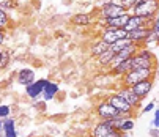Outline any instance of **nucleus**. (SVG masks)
Segmentation results:
<instances>
[{
    "mask_svg": "<svg viewBox=\"0 0 159 137\" xmlns=\"http://www.w3.org/2000/svg\"><path fill=\"white\" fill-rule=\"evenodd\" d=\"M157 11H159V2L157 0H137L135 5L128 10L126 13L131 16H140L145 19H154L157 17Z\"/></svg>",
    "mask_w": 159,
    "mask_h": 137,
    "instance_id": "nucleus-3",
    "label": "nucleus"
},
{
    "mask_svg": "<svg viewBox=\"0 0 159 137\" xmlns=\"http://www.w3.org/2000/svg\"><path fill=\"white\" fill-rule=\"evenodd\" d=\"M129 44H131V41H129L128 38H123V39H118V41H115L113 44H110L109 49H110L113 54H118L121 49H125L126 46H129Z\"/></svg>",
    "mask_w": 159,
    "mask_h": 137,
    "instance_id": "nucleus-24",
    "label": "nucleus"
},
{
    "mask_svg": "<svg viewBox=\"0 0 159 137\" xmlns=\"http://www.w3.org/2000/svg\"><path fill=\"white\" fill-rule=\"evenodd\" d=\"M107 137H126V134H123V132H120V131H115V129H113Z\"/></svg>",
    "mask_w": 159,
    "mask_h": 137,
    "instance_id": "nucleus-32",
    "label": "nucleus"
},
{
    "mask_svg": "<svg viewBox=\"0 0 159 137\" xmlns=\"http://www.w3.org/2000/svg\"><path fill=\"white\" fill-rule=\"evenodd\" d=\"M11 117V107L8 104H0V120Z\"/></svg>",
    "mask_w": 159,
    "mask_h": 137,
    "instance_id": "nucleus-26",
    "label": "nucleus"
},
{
    "mask_svg": "<svg viewBox=\"0 0 159 137\" xmlns=\"http://www.w3.org/2000/svg\"><path fill=\"white\" fill-rule=\"evenodd\" d=\"M11 27V19H10V14L0 8V30H3L7 32L8 29Z\"/></svg>",
    "mask_w": 159,
    "mask_h": 137,
    "instance_id": "nucleus-23",
    "label": "nucleus"
},
{
    "mask_svg": "<svg viewBox=\"0 0 159 137\" xmlns=\"http://www.w3.org/2000/svg\"><path fill=\"white\" fill-rule=\"evenodd\" d=\"M113 55H115V54H113L110 49H107V51H104L99 57H96V63L107 71L109 66H110V62H112V58H113Z\"/></svg>",
    "mask_w": 159,
    "mask_h": 137,
    "instance_id": "nucleus-20",
    "label": "nucleus"
},
{
    "mask_svg": "<svg viewBox=\"0 0 159 137\" xmlns=\"http://www.w3.org/2000/svg\"><path fill=\"white\" fill-rule=\"evenodd\" d=\"M107 71H109V74H110L112 77L120 79V77L125 76L128 71H131V58H128V60H125V62H121V63H118V65H115V66H110Z\"/></svg>",
    "mask_w": 159,
    "mask_h": 137,
    "instance_id": "nucleus-15",
    "label": "nucleus"
},
{
    "mask_svg": "<svg viewBox=\"0 0 159 137\" xmlns=\"http://www.w3.org/2000/svg\"><path fill=\"white\" fill-rule=\"evenodd\" d=\"M3 2H5V0H0V5H2V3H3Z\"/></svg>",
    "mask_w": 159,
    "mask_h": 137,
    "instance_id": "nucleus-36",
    "label": "nucleus"
},
{
    "mask_svg": "<svg viewBox=\"0 0 159 137\" xmlns=\"http://www.w3.org/2000/svg\"><path fill=\"white\" fill-rule=\"evenodd\" d=\"M148 30L150 29H145V27L131 30V32H128V39L131 43H134V44H137L139 48H140V46H143V43H145V39L148 36Z\"/></svg>",
    "mask_w": 159,
    "mask_h": 137,
    "instance_id": "nucleus-14",
    "label": "nucleus"
},
{
    "mask_svg": "<svg viewBox=\"0 0 159 137\" xmlns=\"http://www.w3.org/2000/svg\"><path fill=\"white\" fill-rule=\"evenodd\" d=\"M151 126H153V128H157V129H159V112H157V110L154 112V115H153V121H151Z\"/></svg>",
    "mask_w": 159,
    "mask_h": 137,
    "instance_id": "nucleus-29",
    "label": "nucleus"
},
{
    "mask_svg": "<svg viewBox=\"0 0 159 137\" xmlns=\"http://www.w3.org/2000/svg\"><path fill=\"white\" fill-rule=\"evenodd\" d=\"M95 112H96L99 121H106V120H112V118H117V117H118V112L106 101V98L101 99V101L96 104Z\"/></svg>",
    "mask_w": 159,
    "mask_h": 137,
    "instance_id": "nucleus-6",
    "label": "nucleus"
},
{
    "mask_svg": "<svg viewBox=\"0 0 159 137\" xmlns=\"http://www.w3.org/2000/svg\"><path fill=\"white\" fill-rule=\"evenodd\" d=\"M109 49V46L104 43V41H101V39H98L96 43H93L92 46H90V54H92V57H99L104 51H107Z\"/></svg>",
    "mask_w": 159,
    "mask_h": 137,
    "instance_id": "nucleus-21",
    "label": "nucleus"
},
{
    "mask_svg": "<svg viewBox=\"0 0 159 137\" xmlns=\"http://www.w3.org/2000/svg\"><path fill=\"white\" fill-rule=\"evenodd\" d=\"M106 101L118 112V117H121V118L134 117V109H132L121 96H118L117 93H110V95L106 98Z\"/></svg>",
    "mask_w": 159,
    "mask_h": 137,
    "instance_id": "nucleus-4",
    "label": "nucleus"
},
{
    "mask_svg": "<svg viewBox=\"0 0 159 137\" xmlns=\"http://www.w3.org/2000/svg\"><path fill=\"white\" fill-rule=\"evenodd\" d=\"M153 85H154V79H147V80H142V82H137V84H134L131 88L135 95H137L140 98V101H143L148 93L153 90Z\"/></svg>",
    "mask_w": 159,
    "mask_h": 137,
    "instance_id": "nucleus-11",
    "label": "nucleus"
},
{
    "mask_svg": "<svg viewBox=\"0 0 159 137\" xmlns=\"http://www.w3.org/2000/svg\"><path fill=\"white\" fill-rule=\"evenodd\" d=\"M16 79L22 87H27V85H30L36 80V74H35V71L32 70V68H20V70L17 71Z\"/></svg>",
    "mask_w": 159,
    "mask_h": 137,
    "instance_id": "nucleus-13",
    "label": "nucleus"
},
{
    "mask_svg": "<svg viewBox=\"0 0 159 137\" xmlns=\"http://www.w3.org/2000/svg\"><path fill=\"white\" fill-rule=\"evenodd\" d=\"M150 135L151 137H159V129L157 128H151L150 129Z\"/></svg>",
    "mask_w": 159,
    "mask_h": 137,
    "instance_id": "nucleus-34",
    "label": "nucleus"
},
{
    "mask_svg": "<svg viewBox=\"0 0 159 137\" xmlns=\"http://www.w3.org/2000/svg\"><path fill=\"white\" fill-rule=\"evenodd\" d=\"M96 17V10L95 13H76L73 17H71V24L74 27H90L93 24V19Z\"/></svg>",
    "mask_w": 159,
    "mask_h": 137,
    "instance_id": "nucleus-10",
    "label": "nucleus"
},
{
    "mask_svg": "<svg viewBox=\"0 0 159 137\" xmlns=\"http://www.w3.org/2000/svg\"><path fill=\"white\" fill-rule=\"evenodd\" d=\"M134 125H135V118L134 117H129V118H123L121 121V126H120V132L123 134H128L134 129Z\"/></svg>",
    "mask_w": 159,
    "mask_h": 137,
    "instance_id": "nucleus-25",
    "label": "nucleus"
},
{
    "mask_svg": "<svg viewBox=\"0 0 159 137\" xmlns=\"http://www.w3.org/2000/svg\"><path fill=\"white\" fill-rule=\"evenodd\" d=\"M0 55H2V48H0Z\"/></svg>",
    "mask_w": 159,
    "mask_h": 137,
    "instance_id": "nucleus-37",
    "label": "nucleus"
},
{
    "mask_svg": "<svg viewBox=\"0 0 159 137\" xmlns=\"http://www.w3.org/2000/svg\"><path fill=\"white\" fill-rule=\"evenodd\" d=\"M123 38H128V32L125 29H110V27H104L101 29L99 32V39L104 41L107 46L113 44L118 39H123Z\"/></svg>",
    "mask_w": 159,
    "mask_h": 137,
    "instance_id": "nucleus-5",
    "label": "nucleus"
},
{
    "mask_svg": "<svg viewBox=\"0 0 159 137\" xmlns=\"http://www.w3.org/2000/svg\"><path fill=\"white\" fill-rule=\"evenodd\" d=\"M156 19V17H154ZM154 19H145V17H140V16H134L131 14L128 17V22H126V25L123 27L126 32H131V30H135V29H151V24H153V21Z\"/></svg>",
    "mask_w": 159,
    "mask_h": 137,
    "instance_id": "nucleus-9",
    "label": "nucleus"
},
{
    "mask_svg": "<svg viewBox=\"0 0 159 137\" xmlns=\"http://www.w3.org/2000/svg\"><path fill=\"white\" fill-rule=\"evenodd\" d=\"M154 107H156L154 101H153V103H148V104H147V106L142 109V112H143V113H147V112H151V110H154Z\"/></svg>",
    "mask_w": 159,
    "mask_h": 137,
    "instance_id": "nucleus-30",
    "label": "nucleus"
},
{
    "mask_svg": "<svg viewBox=\"0 0 159 137\" xmlns=\"http://www.w3.org/2000/svg\"><path fill=\"white\" fill-rule=\"evenodd\" d=\"M112 131L113 129L110 128V125L107 121H98L92 128V131H90V135H92V137H107Z\"/></svg>",
    "mask_w": 159,
    "mask_h": 137,
    "instance_id": "nucleus-17",
    "label": "nucleus"
},
{
    "mask_svg": "<svg viewBox=\"0 0 159 137\" xmlns=\"http://www.w3.org/2000/svg\"><path fill=\"white\" fill-rule=\"evenodd\" d=\"M157 68H140V70H131L125 76L120 77L121 87H132L134 84L147 80V79H156Z\"/></svg>",
    "mask_w": 159,
    "mask_h": 137,
    "instance_id": "nucleus-1",
    "label": "nucleus"
},
{
    "mask_svg": "<svg viewBox=\"0 0 159 137\" xmlns=\"http://www.w3.org/2000/svg\"><path fill=\"white\" fill-rule=\"evenodd\" d=\"M7 41V32L3 30H0V48H3V44Z\"/></svg>",
    "mask_w": 159,
    "mask_h": 137,
    "instance_id": "nucleus-31",
    "label": "nucleus"
},
{
    "mask_svg": "<svg viewBox=\"0 0 159 137\" xmlns=\"http://www.w3.org/2000/svg\"><path fill=\"white\" fill-rule=\"evenodd\" d=\"M46 82H48V79H36L33 84L25 87V95L30 99H38L43 93V88H44V85H46Z\"/></svg>",
    "mask_w": 159,
    "mask_h": 137,
    "instance_id": "nucleus-12",
    "label": "nucleus"
},
{
    "mask_svg": "<svg viewBox=\"0 0 159 137\" xmlns=\"http://www.w3.org/2000/svg\"><path fill=\"white\" fill-rule=\"evenodd\" d=\"M123 14H126V10L120 5H115V3H109V5H104L101 8H96V17L113 19V17H118Z\"/></svg>",
    "mask_w": 159,
    "mask_h": 137,
    "instance_id": "nucleus-7",
    "label": "nucleus"
},
{
    "mask_svg": "<svg viewBox=\"0 0 159 137\" xmlns=\"http://www.w3.org/2000/svg\"><path fill=\"white\" fill-rule=\"evenodd\" d=\"M0 8H2V10H5V11L8 13L10 10L16 8V2H14V0H5V2H3L2 5H0Z\"/></svg>",
    "mask_w": 159,
    "mask_h": 137,
    "instance_id": "nucleus-27",
    "label": "nucleus"
},
{
    "mask_svg": "<svg viewBox=\"0 0 159 137\" xmlns=\"http://www.w3.org/2000/svg\"><path fill=\"white\" fill-rule=\"evenodd\" d=\"M58 91H60L58 84H57V82H52V80H49V79H48L46 85H44V88H43L41 98H43V101H44V103H46V101H51V99H54V98L57 96Z\"/></svg>",
    "mask_w": 159,
    "mask_h": 137,
    "instance_id": "nucleus-16",
    "label": "nucleus"
},
{
    "mask_svg": "<svg viewBox=\"0 0 159 137\" xmlns=\"http://www.w3.org/2000/svg\"><path fill=\"white\" fill-rule=\"evenodd\" d=\"M115 93H117L118 96H121V98H123V99H125V101H126L134 110H137V109L140 107V104H142L140 98L134 93L131 87H118Z\"/></svg>",
    "mask_w": 159,
    "mask_h": 137,
    "instance_id": "nucleus-8",
    "label": "nucleus"
},
{
    "mask_svg": "<svg viewBox=\"0 0 159 137\" xmlns=\"http://www.w3.org/2000/svg\"><path fill=\"white\" fill-rule=\"evenodd\" d=\"M2 121H3V128H2V131H3V137H17V131H16V121H14V118L8 117V118H5V120H2Z\"/></svg>",
    "mask_w": 159,
    "mask_h": 137,
    "instance_id": "nucleus-18",
    "label": "nucleus"
},
{
    "mask_svg": "<svg viewBox=\"0 0 159 137\" xmlns=\"http://www.w3.org/2000/svg\"><path fill=\"white\" fill-rule=\"evenodd\" d=\"M128 17L129 14H123V16H118V17H113V19H106V27H110V29H123L128 22Z\"/></svg>",
    "mask_w": 159,
    "mask_h": 137,
    "instance_id": "nucleus-19",
    "label": "nucleus"
},
{
    "mask_svg": "<svg viewBox=\"0 0 159 137\" xmlns=\"http://www.w3.org/2000/svg\"><path fill=\"white\" fill-rule=\"evenodd\" d=\"M10 63H11V54H10L8 49L2 48V55H0V71H5L10 66Z\"/></svg>",
    "mask_w": 159,
    "mask_h": 137,
    "instance_id": "nucleus-22",
    "label": "nucleus"
},
{
    "mask_svg": "<svg viewBox=\"0 0 159 137\" xmlns=\"http://www.w3.org/2000/svg\"><path fill=\"white\" fill-rule=\"evenodd\" d=\"M135 2H137V0H120V5L128 11V10H131V8L135 5Z\"/></svg>",
    "mask_w": 159,
    "mask_h": 137,
    "instance_id": "nucleus-28",
    "label": "nucleus"
},
{
    "mask_svg": "<svg viewBox=\"0 0 159 137\" xmlns=\"http://www.w3.org/2000/svg\"><path fill=\"white\" fill-rule=\"evenodd\" d=\"M2 128H3V121L0 120V132H2Z\"/></svg>",
    "mask_w": 159,
    "mask_h": 137,
    "instance_id": "nucleus-35",
    "label": "nucleus"
},
{
    "mask_svg": "<svg viewBox=\"0 0 159 137\" xmlns=\"http://www.w3.org/2000/svg\"><path fill=\"white\" fill-rule=\"evenodd\" d=\"M85 137H92V135H90V134H88V135H85Z\"/></svg>",
    "mask_w": 159,
    "mask_h": 137,
    "instance_id": "nucleus-38",
    "label": "nucleus"
},
{
    "mask_svg": "<svg viewBox=\"0 0 159 137\" xmlns=\"http://www.w3.org/2000/svg\"><path fill=\"white\" fill-rule=\"evenodd\" d=\"M109 3H112V0H96V7L98 8H101L104 5H109Z\"/></svg>",
    "mask_w": 159,
    "mask_h": 137,
    "instance_id": "nucleus-33",
    "label": "nucleus"
},
{
    "mask_svg": "<svg viewBox=\"0 0 159 137\" xmlns=\"http://www.w3.org/2000/svg\"><path fill=\"white\" fill-rule=\"evenodd\" d=\"M140 68H157L156 55L145 46H140L131 57V70H140Z\"/></svg>",
    "mask_w": 159,
    "mask_h": 137,
    "instance_id": "nucleus-2",
    "label": "nucleus"
}]
</instances>
